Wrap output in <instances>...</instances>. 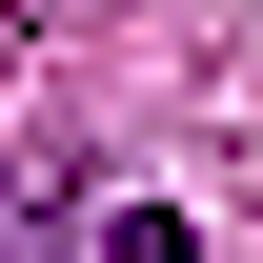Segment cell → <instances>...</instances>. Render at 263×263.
I'll list each match as a JSON object with an SVG mask.
<instances>
[{
    "mask_svg": "<svg viewBox=\"0 0 263 263\" xmlns=\"http://www.w3.org/2000/svg\"><path fill=\"white\" fill-rule=\"evenodd\" d=\"M101 263H202V243L162 223V202H122V243H101Z\"/></svg>",
    "mask_w": 263,
    "mask_h": 263,
    "instance_id": "1",
    "label": "cell"
}]
</instances>
